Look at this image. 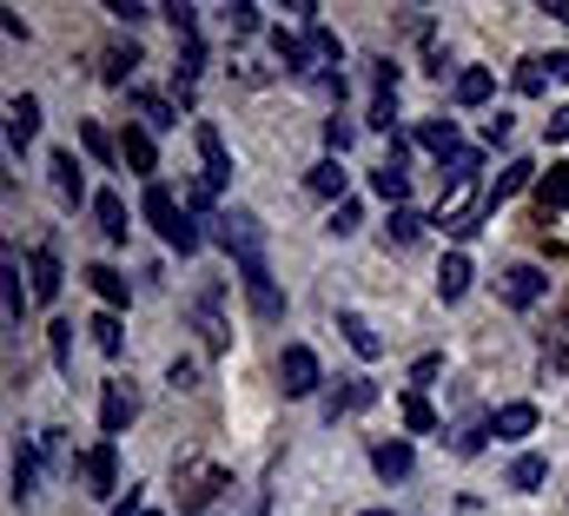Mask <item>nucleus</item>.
<instances>
[{
    "mask_svg": "<svg viewBox=\"0 0 569 516\" xmlns=\"http://www.w3.org/2000/svg\"><path fill=\"white\" fill-rule=\"evenodd\" d=\"M140 212H146V226H152V232H159V239H166V246H172L179 258H192L199 246H206L199 219H192V212L172 199V186H159V179H152V186L140 192Z\"/></svg>",
    "mask_w": 569,
    "mask_h": 516,
    "instance_id": "obj_1",
    "label": "nucleus"
},
{
    "mask_svg": "<svg viewBox=\"0 0 569 516\" xmlns=\"http://www.w3.org/2000/svg\"><path fill=\"white\" fill-rule=\"evenodd\" d=\"M212 239L239 258V265H246V258H266V226H259L246 206H232V212H212Z\"/></svg>",
    "mask_w": 569,
    "mask_h": 516,
    "instance_id": "obj_2",
    "label": "nucleus"
},
{
    "mask_svg": "<svg viewBox=\"0 0 569 516\" xmlns=\"http://www.w3.org/2000/svg\"><path fill=\"white\" fill-rule=\"evenodd\" d=\"M239 285H246L252 318H259V325H279L284 318V291H279V278H272V265H266V258H246V265H239Z\"/></svg>",
    "mask_w": 569,
    "mask_h": 516,
    "instance_id": "obj_3",
    "label": "nucleus"
},
{
    "mask_svg": "<svg viewBox=\"0 0 569 516\" xmlns=\"http://www.w3.org/2000/svg\"><path fill=\"white\" fill-rule=\"evenodd\" d=\"M543 291H550V271H543V265H510V271L497 278V298H503L510 311H530V305H543Z\"/></svg>",
    "mask_w": 569,
    "mask_h": 516,
    "instance_id": "obj_4",
    "label": "nucleus"
},
{
    "mask_svg": "<svg viewBox=\"0 0 569 516\" xmlns=\"http://www.w3.org/2000/svg\"><path fill=\"white\" fill-rule=\"evenodd\" d=\"M318 385H325V378H318V351H311V345H284L279 351V390L284 397H311Z\"/></svg>",
    "mask_w": 569,
    "mask_h": 516,
    "instance_id": "obj_5",
    "label": "nucleus"
},
{
    "mask_svg": "<svg viewBox=\"0 0 569 516\" xmlns=\"http://www.w3.org/2000/svg\"><path fill=\"white\" fill-rule=\"evenodd\" d=\"M192 146H199V159H206V186H212V192H219V186H232V152H226V139H219L212 120H199V127H192Z\"/></svg>",
    "mask_w": 569,
    "mask_h": 516,
    "instance_id": "obj_6",
    "label": "nucleus"
},
{
    "mask_svg": "<svg viewBox=\"0 0 569 516\" xmlns=\"http://www.w3.org/2000/svg\"><path fill=\"white\" fill-rule=\"evenodd\" d=\"M133 417H140V390L113 378V385H107V397H100V437H113V444H120V430H127Z\"/></svg>",
    "mask_w": 569,
    "mask_h": 516,
    "instance_id": "obj_7",
    "label": "nucleus"
},
{
    "mask_svg": "<svg viewBox=\"0 0 569 516\" xmlns=\"http://www.w3.org/2000/svg\"><path fill=\"white\" fill-rule=\"evenodd\" d=\"M87 484H93V497H113L120 490V444L113 437H100L87 450Z\"/></svg>",
    "mask_w": 569,
    "mask_h": 516,
    "instance_id": "obj_8",
    "label": "nucleus"
},
{
    "mask_svg": "<svg viewBox=\"0 0 569 516\" xmlns=\"http://www.w3.org/2000/svg\"><path fill=\"white\" fill-rule=\"evenodd\" d=\"M27 278H33V298H40V305H53V298H60V285H67L60 252H53V246H33V258H27Z\"/></svg>",
    "mask_w": 569,
    "mask_h": 516,
    "instance_id": "obj_9",
    "label": "nucleus"
},
{
    "mask_svg": "<svg viewBox=\"0 0 569 516\" xmlns=\"http://www.w3.org/2000/svg\"><path fill=\"white\" fill-rule=\"evenodd\" d=\"M33 132H40V100H33V93H13V100H7V146L27 152Z\"/></svg>",
    "mask_w": 569,
    "mask_h": 516,
    "instance_id": "obj_10",
    "label": "nucleus"
},
{
    "mask_svg": "<svg viewBox=\"0 0 569 516\" xmlns=\"http://www.w3.org/2000/svg\"><path fill=\"white\" fill-rule=\"evenodd\" d=\"M192 325H199V338H206V351H212V358H219V351H232V331H226V318H219V291H199Z\"/></svg>",
    "mask_w": 569,
    "mask_h": 516,
    "instance_id": "obj_11",
    "label": "nucleus"
},
{
    "mask_svg": "<svg viewBox=\"0 0 569 516\" xmlns=\"http://www.w3.org/2000/svg\"><path fill=\"white\" fill-rule=\"evenodd\" d=\"M47 172H53V192H60L67 206H80V199H87V179H80V159H73V146H60V152L47 159Z\"/></svg>",
    "mask_w": 569,
    "mask_h": 516,
    "instance_id": "obj_12",
    "label": "nucleus"
},
{
    "mask_svg": "<svg viewBox=\"0 0 569 516\" xmlns=\"http://www.w3.org/2000/svg\"><path fill=\"white\" fill-rule=\"evenodd\" d=\"M371 192H378V199H385V206L398 212V206L411 199V172H405V159H385V166L371 172Z\"/></svg>",
    "mask_w": 569,
    "mask_h": 516,
    "instance_id": "obj_13",
    "label": "nucleus"
},
{
    "mask_svg": "<svg viewBox=\"0 0 569 516\" xmlns=\"http://www.w3.org/2000/svg\"><path fill=\"white\" fill-rule=\"evenodd\" d=\"M0 291H7V331H20L33 285H20V258H0Z\"/></svg>",
    "mask_w": 569,
    "mask_h": 516,
    "instance_id": "obj_14",
    "label": "nucleus"
},
{
    "mask_svg": "<svg viewBox=\"0 0 569 516\" xmlns=\"http://www.w3.org/2000/svg\"><path fill=\"white\" fill-rule=\"evenodd\" d=\"M490 437H497V410H483V417H463V424L450 430V450H457V457H477Z\"/></svg>",
    "mask_w": 569,
    "mask_h": 516,
    "instance_id": "obj_15",
    "label": "nucleus"
},
{
    "mask_svg": "<svg viewBox=\"0 0 569 516\" xmlns=\"http://www.w3.org/2000/svg\"><path fill=\"white\" fill-rule=\"evenodd\" d=\"M411 464H418V457H411V444H405V437H391V444H378V450H371V470H378L385 484H405V477H411Z\"/></svg>",
    "mask_w": 569,
    "mask_h": 516,
    "instance_id": "obj_16",
    "label": "nucleus"
},
{
    "mask_svg": "<svg viewBox=\"0 0 569 516\" xmlns=\"http://www.w3.org/2000/svg\"><path fill=\"white\" fill-rule=\"evenodd\" d=\"M365 404H378V385H365V378H345V390H331V397H325V424H338L345 410H365Z\"/></svg>",
    "mask_w": 569,
    "mask_h": 516,
    "instance_id": "obj_17",
    "label": "nucleus"
},
{
    "mask_svg": "<svg viewBox=\"0 0 569 516\" xmlns=\"http://www.w3.org/2000/svg\"><path fill=\"white\" fill-rule=\"evenodd\" d=\"M418 146H425V152H437V159L450 166V159L463 152V146H457V120H418Z\"/></svg>",
    "mask_w": 569,
    "mask_h": 516,
    "instance_id": "obj_18",
    "label": "nucleus"
},
{
    "mask_svg": "<svg viewBox=\"0 0 569 516\" xmlns=\"http://www.w3.org/2000/svg\"><path fill=\"white\" fill-rule=\"evenodd\" d=\"M450 93H457V107H483V100L497 93V73H490V67H463Z\"/></svg>",
    "mask_w": 569,
    "mask_h": 516,
    "instance_id": "obj_19",
    "label": "nucleus"
},
{
    "mask_svg": "<svg viewBox=\"0 0 569 516\" xmlns=\"http://www.w3.org/2000/svg\"><path fill=\"white\" fill-rule=\"evenodd\" d=\"M463 291H470V258L450 252L443 265H437V298H443V305H457Z\"/></svg>",
    "mask_w": 569,
    "mask_h": 516,
    "instance_id": "obj_20",
    "label": "nucleus"
},
{
    "mask_svg": "<svg viewBox=\"0 0 569 516\" xmlns=\"http://www.w3.org/2000/svg\"><path fill=\"white\" fill-rule=\"evenodd\" d=\"M120 152H127V166H133V172H140L146 186H152V166H159V152H152V132H146V127H127Z\"/></svg>",
    "mask_w": 569,
    "mask_h": 516,
    "instance_id": "obj_21",
    "label": "nucleus"
},
{
    "mask_svg": "<svg viewBox=\"0 0 569 516\" xmlns=\"http://www.w3.org/2000/svg\"><path fill=\"white\" fill-rule=\"evenodd\" d=\"M133 67H140V47H133V40H113V47H107L100 80H107V87H127V80H133Z\"/></svg>",
    "mask_w": 569,
    "mask_h": 516,
    "instance_id": "obj_22",
    "label": "nucleus"
},
{
    "mask_svg": "<svg viewBox=\"0 0 569 516\" xmlns=\"http://www.w3.org/2000/svg\"><path fill=\"white\" fill-rule=\"evenodd\" d=\"M338 331H345V345H351L358 358H378V351H385V338H378V331H371L358 311H338Z\"/></svg>",
    "mask_w": 569,
    "mask_h": 516,
    "instance_id": "obj_23",
    "label": "nucleus"
},
{
    "mask_svg": "<svg viewBox=\"0 0 569 516\" xmlns=\"http://www.w3.org/2000/svg\"><path fill=\"white\" fill-rule=\"evenodd\" d=\"M133 107H140L146 132H172V127H179V100H159V93H133Z\"/></svg>",
    "mask_w": 569,
    "mask_h": 516,
    "instance_id": "obj_24",
    "label": "nucleus"
},
{
    "mask_svg": "<svg viewBox=\"0 0 569 516\" xmlns=\"http://www.w3.org/2000/svg\"><path fill=\"white\" fill-rule=\"evenodd\" d=\"M305 186H311L318 199H338V206H345V166H338V159H318V166L305 172Z\"/></svg>",
    "mask_w": 569,
    "mask_h": 516,
    "instance_id": "obj_25",
    "label": "nucleus"
},
{
    "mask_svg": "<svg viewBox=\"0 0 569 516\" xmlns=\"http://www.w3.org/2000/svg\"><path fill=\"white\" fill-rule=\"evenodd\" d=\"M530 172H537L530 159H510V166H503V172L490 179V192H483V199H490V206H503L510 192H523V186H530Z\"/></svg>",
    "mask_w": 569,
    "mask_h": 516,
    "instance_id": "obj_26",
    "label": "nucleus"
},
{
    "mask_svg": "<svg viewBox=\"0 0 569 516\" xmlns=\"http://www.w3.org/2000/svg\"><path fill=\"white\" fill-rule=\"evenodd\" d=\"M93 219H100V232H107L113 246L127 239V199H120V192H100V199H93Z\"/></svg>",
    "mask_w": 569,
    "mask_h": 516,
    "instance_id": "obj_27",
    "label": "nucleus"
},
{
    "mask_svg": "<svg viewBox=\"0 0 569 516\" xmlns=\"http://www.w3.org/2000/svg\"><path fill=\"white\" fill-rule=\"evenodd\" d=\"M530 430H537V404L530 397H517V404L497 410V437H530Z\"/></svg>",
    "mask_w": 569,
    "mask_h": 516,
    "instance_id": "obj_28",
    "label": "nucleus"
},
{
    "mask_svg": "<svg viewBox=\"0 0 569 516\" xmlns=\"http://www.w3.org/2000/svg\"><path fill=\"white\" fill-rule=\"evenodd\" d=\"M543 477H550V457H537V450H523L510 464V490H543Z\"/></svg>",
    "mask_w": 569,
    "mask_h": 516,
    "instance_id": "obj_29",
    "label": "nucleus"
},
{
    "mask_svg": "<svg viewBox=\"0 0 569 516\" xmlns=\"http://www.w3.org/2000/svg\"><path fill=\"white\" fill-rule=\"evenodd\" d=\"M87 285H93L107 305H127V298H133V291H127V278H120L113 265H93V271H87Z\"/></svg>",
    "mask_w": 569,
    "mask_h": 516,
    "instance_id": "obj_30",
    "label": "nucleus"
},
{
    "mask_svg": "<svg viewBox=\"0 0 569 516\" xmlns=\"http://www.w3.org/2000/svg\"><path fill=\"white\" fill-rule=\"evenodd\" d=\"M425 212H411V206H398V212H391V226H385V232H391V239H398V246H418V239H425Z\"/></svg>",
    "mask_w": 569,
    "mask_h": 516,
    "instance_id": "obj_31",
    "label": "nucleus"
},
{
    "mask_svg": "<svg viewBox=\"0 0 569 516\" xmlns=\"http://www.w3.org/2000/svg\"><path fill=\"white\" fill-rule=\"evenodd\" d=\"M405 430H418V437H425V430H437V410H430L425 390H405Z\"/></svg>",
    "mask_w": 569,
    "mask_h": 516,
    "instance_id": "obj_32",
    "label": "nucleus"
},
{
    "mask_svg": "<svg viewBox=\"0 0 569 516\" xmlns=\"http://www.w3.org/2000/svg\"><path fill=\"white\" fill-rule=\"evenodd\" d=\"M510 80H517V93H530V100H537V93L550 87V60H517V73H510Z\"/></svg>",
    "mask_w": 569,
    "mask_h": 516,
    "instance_id": "obj_33",
    "label": "nucleus"
},
{
    "mask_svg": "<svg viewBox=\"0 0 569 516\" xmlns=\"http://www.w3.org/2000/svg\"><path fill=\"white\" fill-rule=\"evenodd\" d=\"M543 212H569V166L543 172Z\"/></svg>",
    "mask_w": 569,
    "mask_h": 516,
    "instance_id": "obj_34",
    "label": "nucleus"
},
{
    "mask_svg": "<svg viewBox=\"0 0 569 516\" xmlns=\"http://www.w3.org/2000/svg\"><path fill=\"white\" fill-rule=\"evenodd\" d=\"M93 345H100L107 358H120V345H127V338H120V318H113V311H100V318H93Z\"/></svg>",
    "mask_w": 569,
    "mask_h": 516,
    "instance_id": "obj_35",
    "label": "nucleus"
},
{
    "mask_svg": "<svg viewBox=\"0 0 569 516\" xmlns=\"http://www.w3.org/2000/svg\"><path fill=\"white\" fill-rule=\"evenodd\" d=\"M219 484H226V470H199V484L186 490V510H206V504L219 497Z\"/></svg>",
    "mask_w": 569,
    "mask_h": 516,
    "instance_id": "obj_36",
    "label": "nucleus"
},
{
    "mask_svg": "<svg viewBox=\"0 0 569 516\" xmlns=\"http://www.w3.org/2000/svg\"><path fill=\"white\" fill-rule=\"evenodd\" d=\"M358 219H365V212H358V199H345V206H331V226H325V232H331V239H351V232H358Z\"/></svg>",
    "mask_w": 569,
    "mask_h": 516,
    "instance_id": "obj_37",
    "label": "nucleus"
},
{
    "mask_svg": "<svg viewBox=\"0 0 569 516\" xmlns=\"http://www.w3.org/2000/svg\"><path fill=\"white\" fill-rule=\"evenodd\" d=\"M80 146H87V152H93V159H100V166H113V139H107V132L93 127V120H87V127H80Z\"/></svg>",
    "mask_w": 569,
    "mask_h": 516,
    "instance_id": "obj_38",
    "label": "nucleus"
},
{
    "mask_svg": "<svg viewBox=\"0 0 569 516\" xmlns=\"http://www.w3.org/2000/svg\"><path fill=\"white\" fill-rule=\"evenodd\" d=\"M53 365L73 371V325H53Z\"/></svg>",
    "mask_w": 569,
    "mask_h": 516,
    "instance_id": "obj_39",
    "label": "nucleus"
},
{
    "mask_svg": "<svg viewBox=\"0 0 569 516\" xmlns=\"http://www.w3.org/2000/svg\"><path fill=\"white\" fill-rule=\"evenodd\" d=\"M351 139H358V127H351V120H325V146H331V152H345Z\"/></svg>",
    "mask_w": 569,
    "mask_h": 516,
    "instance_id": "obj_40",
    "label": "nucleus"
},
{
    "mask_svg": "<svg viewBox=\"0 0 569 516\" xmlns=\"http://www.w3.org/2000/svg\"><path fill=\"white\" fill-rule=\"evenodd\" d=\"M232 33H259V7H252V0L232 7Z\"/></svg>",
    "mask_w": 569,
    "mask_h": 516,
    "instance_id": "obj_41",
    "label": "nucleus"
},
{
    "mask_svg": "<svg viewBox=\"0 0 569 516\" xmlns=\"http://www.w3.org/2000/svg\"><path fill=\"white\" fill-rule=\"evenodd\" d=\"M107 13H120V20H127V27H140L146 13H152V7H146V0H113V7H107Z\"/></svg>",
    "mask_w": 569,
    "mask_h": 516,
    "instance_id": "obj_42",
    "label": "nucleus"
},
{
    "mask_svg": "<svg viewBox=\"0 0 569 516\" xmlns=\"http://www.w3.org/2000/svg\"><path fill=\"white\" fill-rule=\"evenodd\" d=\"M166 378H172V390H192V378H199V371H192L186 358H172V371H166Z\"/></svg>",
    "mask_w": 569,
    "mask_h": 516,
    "instance_id": "obj_43",
    "label": "nucleus"
},
{
    "mask_svg": "<svg viewBox=\"0 0 569 516\" xmlns=\"http://www.w3.org/2000/svg\"><path fill=\"white\" fill-rule=\"evenodd\" d=\"M483 139H490V146H503V139H510V113H497V120H483Z\"/></svg>",
    "mask_w": 569,
    "mask_h": 516,
    "instance_id": "obj_44",
    "label": "nucleus"
},
{
    "mask_svg": "<svg viewBox=\"0 0 569 516\" xmlns=\"http://www.w3.org/2000/svg\"><path fill=\"white\" fill-rule=\"evenodd\" d=\"M113 516H146V504H140V490H127V497H113Z\"/></svg>",
    "mask_w": 569,
    "mask_h": 516,
    "instance_id": "obj_45",
    "label": "nucleus"
},
{
    "mask_svg": "<svg viewBox=\"0 0 569 516\" xmlns=\"http://www.w3.org/2000/svg\"><path fill=\"white\" fill-rule=\"evenodd\" d=\"M550 139H569V107H557V113H550Z\"/></svg>",
    "mask_w": 569,
    "mask_h": 516,
    "instance_id": "obj_46",
    "label": "nucleus"
},
{
    "mask_svg": "<svg viewBox=\"0 0 569 516\" xmlns=\"http://www.w3.org/2000/svg\"><path fill=\"white\" fill-rule=\"evenodd\" d=\"M550 80H569V53H550Z\"/></svg>",
    "mask_w": 569,
    "mask_h": 516,
    "instance_id": "obj_47",
    "label": "nucleus"
},
{
    "mask_svg": "<svg viewBox=\"0 0 569 516\" xmlns=\"http://www.w3.org/2000/svg\"><path fill=\"white\" fill-rule=\"evenodd\" d=\"M543 13H550V20H563V27H569V0H543Z\"/></svg>",
    "mask_w": 569,
    "mask_h": 516,
    "instance_id": "obj_48",
    "label": "nucleus"
},
{
    "mask_svg": "<svg viewBox=\"0 0 569 516\" xmlns=\"http://www.w3.org/2000/svg\"><path fill=\"white\" fill-rule=\"evenodd\" d=\"M365 516H391V510H365Z\"/></svg>",
    "mask_w": 569,
    "mask_h": 516,
    "instance_id": "obj_49",
    "label": "nucleus"
},
{
    "mask_svg": "<svg viewBox=\"0 0 569 516\" xmlns=\"http://www.w3.org/2000/svg\"><path fill=\"white\" fill-rule=\"evenodd\" d=\"M146 516H159V510H146Z\"/></svg>",
    "mask_w": 569,
    "mask_h": 516,
    "instance_id": "obj_50",
    "label": "nucleus"
}]
</instances>
